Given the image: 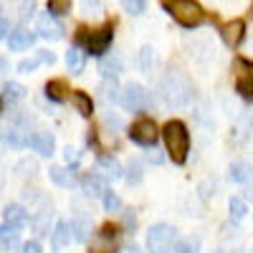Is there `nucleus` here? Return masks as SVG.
Returning <instances> with one entry per match:
<instances>
[{
	"label": "nucleus",
	"mask_w": 253,
	"mask_h": 253,
	"mask_svg": "<svg viewBox=\"0 0 253 253\" xmlns=\"http://www.w3.org/2000/svg\"><path fill=\"white\" fill-rule=\"evenodd\" d=\"M122 69H124V63H122V58H119L117 53H104V56L99 58V71H101L104 76H119Z\"/></svg>",
	"instance_id": "18"
},
{
	"label": "nucleus",
	"mask_w": 253,
	"mask_h": 253,
	"mask_svg": "<svg viewBox=\"0 0 253 253\" xmlns=\"http://www.w3.org/2000/svg\"><path fill=\"white\" fill-rule=\"evenodd\" d=\"M28 144L33 147V152H38L41 157H51L53 150H56V142H53V137H51L48 132H36V134H31Z\"/></svg>",
	"instance_id": "13"
},
{
	"label": "nucleus",
	"mask_w": 253,
	"mask_h": 253,
	"mask_svg": "<svg viewBox=\"0 0 253 253\" xmlns=\"http://www.w3.org/2000/svg\"><path fill=\"white\" fill-rule=\"evenodd\" d=\"M33 41H36V36L28 28H15L8 38V46H10V51H28L33 46Z\"/></svg>",
	"instance_id": "15"
},
{
	"label": "nucleus",
	"mask_w": 253,
	"mask_h": 253,
	"mask_svg": "<svg viewBox=\"0 0 253 253\" xmlns=\"http://www.w3.org/2000/svg\"><path fill=\"white\" fill-rule=\"evenodd\" d=\"M71 230H74V238H76V241H86L89 225L84 223V220H74V223H71Z\"/></svg>",
	"instance_id": "37"
},
{
	"label": "nucleus",
	"mask_w": 253,
	"mask_h": 253,
	"mask_svg": "<svg viewBox=\"0 0 253 253\" xmlns=\"http://www.w3.org/2000/svg\"><path fill=\"white\" fill-rule=\"evenodd\" d=\"M162 5L182 28H198L205 23V10L195 0H162Z\"/></svg>",
	"instance_id": "3"
},
{
	"label": "nucleus",
	"mask_w": 253,
	"mask_h": 253,
	"mask_svg": "<svg viewBox=\"0 0 253 253\" xmlns=\"http://www.w3.org/2000/svg\"><path fill=\"white\" fill-rule=\"evenodd\" d=\"M139 66H142V71L152 74V66H155V48L152 46H144L139 51Z\"/></svg>",
	"instance_id": "28"
},
{
	"label": "nucleus",
	"mask_w": 253,
	"mask_h": 253,
	"mask_svg": "<svg viewBox=\"0 0 253 253\" xmlns=\"http://www.w3.org/2000/svg\"><path fill=\"white\" fill-rule=\"evenodd\" d=\"M119 84H117V76H107L104 79V84L99 86V94H101V99L107 101V104H114L117 99H119Z\"/></svg>",
	"instance_id": "23"
},
{
	"label": "nucleus",
	"mask_w": 253,
	"mask_h": 253,
	"mask_svg": "<svg viewBox=\"0 0 253 253\" xmlns=\"http://www.w3.org/2000/svg\"><path fill=\"white\" fill-rule=\"evenodd\" d=\"M129 137H132V142H137L139 147H155L160 132H157V124H155L152 119H139V122H134V124L129 126Z\"/></svg>",
	"instance_id": "9"
},
{
	"label": "nucleus",
	"mask_w": 253,
	"mask_h": 253,
	"mask_svg": "<svg viewBox=\"0 0 253 253\" xmlns=\"http://www.w3.org/2000/svg\"><path fill=\"white\" fill-rule=\"evenodd\" d=\"M5 71H8V61H5L3 56H0V76H3Z\"/></svg>",
	"instance_id": "43"
},
{
	"label": "nucleus",
	"mask_w": 253,
	"mask_h": 253,
	"mask_svg": "<svg viewBox=\"0 0 253 253\" xmlns=\"http://www.w3.org/2000/svg\"><path fill=\"white\" fill-rule=\"evenodd\" d=\"M71 223H66V220H61V223H56V228H53V233H51V248L53 251H61V248H66L69 243H71Z\"/></svg>",
	"instance_id": "16"
},
{
	"label": "nucleus",
	"mask_w": 253,
	"mask_h": 253,
	"mask_svg": "<svg viewBox=\"0 0 253 253\" xmlns=\"http://www.w3.org/2000/svg\"><path fill=\"white\" fill-rule=\"evenodd\" d=\"M175 236H177V230L172 225L157 223V225L150 228V233H147V248H150V253H172Z\"/></svg>",
	"instance_id": "5"
},
{
	"label": "nucleus",
	"mask_w": 253,
	"mask_h": 253,
	"mask_svg": "<svg viewBox=\"0 0 253 253\" xmlns=\"http://www.w3.org/2000/svg\"><path fill=\"white\" fill-rule=\"evenodd\" d=\"M112 38H114V26L112 23H104L101 28L96 31H89V28H79V46H84L89 53L94 56H104V51H107L112 46Z\"/></svg>",
	"instance_id": "4"
},
{
	"label": "nucleus",
	"mask_w": 253,
	"mask_h": 253,
	"mask_svg": "<svg viewBox=\"0 0 253 253\" xmlns=\"http://www.w3.org/2000/svg\"><path fill=\"white\" fill-rule=\"evenodd\" d=\"M69 101L74 104V109H76L81 117H91V112H94V101H91V96H89V94H84V91H74V89H71Z\"/></svg>",
	"instance_id": "20"
},
{
	"label": "nucleus",
	"mask_w": 253,
	"mask_h": 253,
	"mask_svg": "<svg viewBox=\"0 0 253 253\" xmlns=\"http://www.w3.org/2000/svg\"><path fill=\"white\" fill-rule=\"evenodd\" d=\"M5 139H8V144H13V147H28V139H31V137H26L23 126H10V129L5 132Z\"/></svg>",
	"instance_id": "25"
},
{
	"label": "nucleus",
	"mask_w": 253,
	"mask_h": 253,
	"mask_svg": "<svg viewBox=\"0 0 253 253\" xmlns=\"http://www.w3.org/2000/svg\"><path fill=\"white\" fill-rule=\"evenodd\" d=\"M172 253H200V238H185L172 246Z\"/></svg>",
	"instance_id": "27"
},
{
	"label": "nucleus",
	"mask_w": 253,
	"mask_h": 253,
	"mask_svg": "<svg viewBox=\"0 0 253 253\" xmlns=\"http://www.w3.org/2000/svg\"><path fill=\"white\" fill-rule=\"evenodd\" d=\"M48 10L53 15H63L71 10V0H48Z\"/></svg>",
	"instance_id": "33"
},
{
	"label": "nucleus",
	"mask_w": 253,
	"mask_h": 253,
	"mask_svg": "<svg viewBox=\"0 0 253 253\" xmlns=\"http://www.w3.org/2000/svg\"><path fill=\"white\" fill-rule=\"evenodd\" d=\"M124 177H126V182L129 185H137V182H142V165L134 160V162H129L126 165V172H124Z\"/></svg>",
	"instance_id": "30"
},
{
	"label": "nucleus",
	"mask_w": 253,
	"mask_h": 253,
	"mask_svg": "<svg viewBox=\"0 0 253 253\" xmlns=\"http://www.w3.org/2000/svg\"><path fill=\"white\" fill-rule=\"evenodd\" d=\"M48 177H51L56 185H61V187H71V185H74V175H71L69 170H63V167H51Z\"/></svg>",
	"instance_id": "26"
},
{
	"label": "nucleus",
	"mask_w": 253,
	"mask_h": 253,
	"mask_svg": "<svg viewBox=\"0 0 253 253\" xmlns=\"http://www.w3.org/2000/svg\"><path fill=\"white\" fill-rule=\"evenodd\" d=\"M41 61H43V56H41V53H38V56H33V58H26V61H20V63H18V71H23V74H31V71H33V69L38 66Z\"/></svg>",
	"instance_id": "36"
},
{
	"label": "nucleus",
	"mask_w": 253,
	"mask_h": 253,
	"mask_svg": "<svg viewBox=\"0 0 253 253\" xmlns=\"http://www.w3.org/2000/svg\"><path fill=\"white\" fill-rule=\"evenodd\" d=\"M28 10L33 13V0H23V15H28Z\"/></svg>",
	"instance_id": "42"
},
{
	"label": "nucleus",
	"mask_w": 253,
	"mask_h": 253,
	"mask_svg": "<svg viewBox=\"0 0 253 253\" xmlns=\"http://www.w3.org/2000/svg\"><path fill=\"white\" fill-rule=\"evenodd\" d=\"M104 208H107L109 213H114V210L122 208V200L117 198V193H112V190H107V193H104Z\"/></svg>",
	"instance_id": "35"
},
{
	"label": "nucleus",
	"mask_w": 253,
	"mask_h": 253,
	"mask_svg": "<svg viewBox=\"0 0 253 253\" xmlns=\"http://www.w3.org/2000/svg\"><path fill=\"white\" fill-rule=\"evenodd\" d=\"M243 33H246V23L243 20H230L220 28V36H223V43L228 48H236L241 41H243Z\"/></svg>",
	"instance_id": "11"
},
{
	"label": "nucleus",
	"mask_w": 253,
	"mask_h": 253,
	"mask_svg": "<svg viewBox=\"0 0 253 253\" xmlns=\"http://www.w3.org/2000/svg\"><path fill=\"white\" fill-rule=\"evenodd\" d=\"M251 175H253V167L248 162L238 160V162L230 165V180H233V182H248Z\"/></svg>",
	"instance_id": "24"
},
{
	"label": "nucleus",
	"mask_w": 253,
	"mask_h": 253,
	"mask_svg": "<svg viewBox=\"0 0 253 253\" xmlns=\"http://www.w3.org/2000/svg\"><path fill=\"white\" fill-rule=\"evenodd\" d=\"M233 84L236 91L246 99H253V61L248 58H233Z\"/></svg>",
	"instance_id": "6"
},
{
	"label": "nucleus",
	"mask_w": 253,
	"mask_h": 253,
	"mask_svg": "<svg viewBox=\"0 0 253 253\" xmlns=\"http://www.w3.org/2000/svg\"><path fill=\"white\" fill-rule=\"evenodd\" d=\"M124 253H139V248L137 246H129V248H124Z\"/></svg>",
	"instance_id": "44"
},
{
	"label": "nucleus",
	"mask_w": 253,
	"mask_h": 253,
	"mask_svg": "<svg viewBox=\"0 0 253 253\" xmlns=\"http://www.w3.org/2000/svg\"><path fill=\"white\" fill-rule=\"evenodd\" d=\"M3 215H5V223H13L18 228H23L28 223V213H26V208L23 205H18V203H8L5 210H3Z\"/></svg>",
	"instance_id": "19"
},
{
	"label": "nucleus",
	"mask_w": 253,
	"mask_h": 253,
	"mask_svg": "<svg viewBox=\"0 0 253 253\" xmlns=\"http://www.w3.org/2000/svg\"><path fill=\"white\" fill-rule=\"evenodd\" d=\"M84 15H99L101 13V0H79Z\"/></svg>",
	"instance_id": "32"
},
{
	"label": "nucleus",
	"mask_w": 253,
	"mask_h": 253,
	"mask_svg": "<svg viewBox=\"0 0 253 253\" xmlns=\"http://www.w3.org/2000/svg\"><path fill=\"white\" fill-rule=\"evenodd\" d=\"M18 243H20V228L13 225V223H5L3 228H0V246H3L5 251H13Z\"/></svg>",
	"instance_id": "21"
},
{
	"label": "nucleus",
	"mask_w": 253,
	"mask_h": 253,
	"mask_svg": "<svg viewBox=\"0 0 253 253\" xmlns=\"http://www.w3.org/2000/svg\"><path fill=\"white\" fill-rule=\"evenodd\" d=\"M129 213H132V210H129ZM129 213H124V225L134 230V228H137V218H134V215H129Z\"/></svg>",
	"instance_id": "40"
},
{
	"label": "nucleus",
	"mask_w": 253,
	"mask_h": 253,
	"mask_svg": "<svg viewBox=\"0 0 253 253\" xmlns=\"http://www.w3.org/2000/svg\"><path fill=\"white\" fill-rule=\"evenodd\" d=\"M8 31H10V23H8V18L0 13V41H3L5 36H8Z\"/></svg>",
	"instance_id": "39"
},
{
	"label": "nucleus",
	"mask_w": 253,
	"mask_h": 253,
	"mask_svg": "<svg viewBox=\"0 0 253 253\" xmlns=\"http://www.w3.org/2000/svg\"><path fill=\"white\" fill-rule=\"evenodd\" d=\"M3 91H5V99H10V101L26 99V86H20V84H15V81H8L3 86Z\"/></svg>",
	"instance_id": "29"
},
{
	"label": "nucleus",
	"mask_w": 253,
	"mask_h": 253,
	"mask_svg": "<svg viewBox=\"0 0 253 253\" xmlns=\"http://www.w3.org/2000/svg\"><path fill=\"white\" fill-rule=\"evenodd\" d=\"M119 248V228L107 223L99 228V233L89 241V253H117Z\"/></svg>",
	"instance_id": "7"
},
{
	"label": "nucleus",
	"mask_w": 253,
	"mask_h": 253,
	"mask_svg": "<svg viewBox=\"0 0 253 253\" xmlns=\"http://www.w3.org/2000/svg\"><path fill=\"white\" fill-rule=\"evenodd\" d=\"M162 139H165V147H167V155L175 165H185L187 160V152H190V132L187 126L177 119L167 122L165 129H162Z\"/></svg>",
	"instance_id": "2"
},
{
	"label": "nucleus",
	"mask_w": 253,
	"mask_h": 253,
	"mask_svg": "<svg viewBox=\"0 0 253 253\" xmlns=\"http://www.w3.org/2000/svg\"><path fill=\"white\" fill-rule=\"evenodd\" d=\"M147 157H150V162H155V165H160V162H162V157L157 155V150H155V147H152V152L147 155Z\"/></svg>",
	"instance_id": "41"
},
{
	"label": "nucleus",
	"mask_w": 253,
	"mask_h": 253,
	"mask_svg": "<svg viewBox=\"0 0 253 253\" xmlns=\"http://www.w3.org/2000/svg\"><path fill=\"white\" fill-rule=\"evenodd\" d=\"M66 66H69L71 74H81L84 71V66H86V56H84V51L79 46H71L66 51Z\"/></svg>",
	"instance_id": "22"
},
{
	"label": "nucleus",
	"mask_w": 253,
	"mask_h": 253,
	"mask_svg": "<svg viewBox=\"0 0 253 253\" xmlns=\"http://www.w3.org/2000/svg\"><path fill=\"white\" fill-rule=\"evenodd\" d=\"M122 3V8L126 10V13H132V15H142L144 13V3L147 0H119Z\"/></svg>",
	"instance_id": "31"
},
{
	"label": "nucleus",
	"mask_w": 253,
	"mask_h": 253,
	"mask_svg": "<svg viewBox=\"0 0 253 253\" xmlns=\"http://www.w3.org/2000/svg\"><path fill=\"white\" fill-rule=\"evenodd\" d=\"M18 253H43V248H41V243H38V241H28V243L20 246V251H18Z\"/></svg>",
	"instance_id": "38"
},
{
	"label": "nucleus",
	"mask_w": 253,
	"mask_h": 253,
	"mask_svg": "<svg viewBox=\"0 0 253 253\" xmlns=\"http://www.w3.org/2000/svg\"><path fill=\"white\" fill-rule=\"evenodd\" d=\"M81 187L89 198H104V193H107V180H104L99 172H91V175H86L81 180Z\"/></svg>",
	"instance_id": "14"
},
{
	"label": "nucleus",
	"mask_w": 253,
	"mask_h": 253,
	"mask_svg": "<svg viewBox=\"0 0 253 253\" xmlns=\"http://www.w3.org/2000/svg\"><path fill=\"white\" fill-rule=\"evenodd\" d=\"M0 114H3V99H0Z\"/></svg>",
	"instance_id": "45"
},
{
	"label": "nucleus",
	"mask_w": 253,
	"mask_h": 253,
	"mask_svg": "<svg viewBox=\"0 0 253 253\" xmlns=\"http://www.w3.org/2000/svg\"><path fill=\"white\" fill-rule=\"evenodd\" d=\"M96 172H99L104 180H119V177H124L122 165H119L114 157H107V155H101V157L96 160Z\"/></svg>",
	"instance_id": "12"
},
{
	"label": "nucleus",
	"mask_w": 253,
	"mask_h": 253,
	"mask_svg": "<svg viewBox=\"0 0 253 253\" xmlns=\"http://www.w3.org/2000/svg\"><path fill=\"white\" fill-rule=\"evenodd\" d=\"M160 91H162V99H165L167 107L182 109L193 101V81H190L180 69H172V71H167L162 76Z\"/></svg>",
	"instance_id": "1"
},
{
	"label": "nucleus",
	"mask_w": 253,
	"mask_h": 253,
	"mask_svg": "<svg viewBox=\"0 0 253 253\" xmlns=\"http://www.w3.org/2000/svg\"><path fill=\"white\" fill-rule=\"evenodd\" d=\"M38 36H41V38H48V41L63 38V26L56 20V15H53L51 10L38 18Z\"/></svg>",
	"instance_id": "10"
},
{
	"label": "nucleus",
	"mask_w": 253,
	"mask_h": 253,
	"mask_svg": "<svg viewBox=\"0 0 253 253\" xmlns=\"http://www.w3.org/2000/svg\"><path fill=\"white\" fill-rule=\"evenodd\" d=\"M46 96L56 104H63V101H69L71 96V89H69V84L63 81V79H53L46 84Z\"/></svg>",
	"instance_id": "17"
},
{
	"label": "nucleus",
	"mask_w": 253,
	"mask_h": 253,
	"mask_svg": "<svg viewBox=\"0 0 253 253\" xmlns=\"http://www.w3.org/2000/svg\"><path fill=\"white\" fill-rule=\"evenodd\" d=\"M119 101L126 112H142V109H147V104H150V94L144 91L142 84H126L124 91L119 94Z\"/></svg>",
	"instance_id": "8"
},
{
	"label": "nucleus",
	"mask_w": 253,
	"mask_h": 253,
	"mask_svg": "<svg viewBox=\"0 0 253 253\" xmlns=\"http://www.w3.org/2000/svg\"><path fill=\"white\" fill-rule=\"evenodd\" d=\"M228 208H230V215H233L236 220H241V218H243V215L248 213V208H246V203H243L241 198H233V200H230V205H228Z\"/></svg>",
	"instance_id": "34"
}]
</instances>
